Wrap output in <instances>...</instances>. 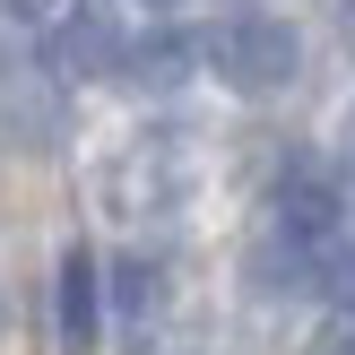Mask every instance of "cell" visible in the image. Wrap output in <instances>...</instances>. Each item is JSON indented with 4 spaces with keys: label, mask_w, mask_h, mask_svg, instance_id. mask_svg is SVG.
<instances>
[{
    "label": "cell",
    "mask_w": 355,
    "mask_h": 355,
    "mask_svg": "<svg viewBox=\"0 0 355 355\" xmlns=\"http://www.w3.org/2000/svg\"><path fill=\"white\" fill-rule=\"evenodd\" d=\"M96 321H104L96 252H69V260H61V347H69V355H87V347H96Z\"/></svg>",
    "instance_id": "4"
},
{
    "label": "cell",
    "mask_w": 355,
    "mask_h": 355,
    "mask_svg": "<svg viewBox=\"0 0 355 355\" xmlns=\"http://www.w3.org/2000/svg\"><path fill=\"white\" fill-rule=\"evenodd\" d=\"M156 295H165V269L130 252V260H121V269H113V304H121V321L139 329V321H148V312H156Z\"/></svg>",
    "instance_id": "6"
},
{
    "label": "cell",
    "mask_w": 355,
    "mask_h": 355,
    "mask_svg": "<svg viewBox=\"0 0 355 355\" xmlns=\"http://www.w3.org/2000/svg\"><path fill=\"white\" fill-rule=\"evenodd\" d=\"M277 234L286 243H329L338 234V182L321 165H304V156L277 173Z\"/></svg>",
    "instance_id": "2"
},
{
    "label": "cell",
    "mask_w": 355,
    "mask_h": 355,
    "mask_svg": "<svg viewBox=\"0 0 355 355\" xmlns=\"http://www.w3.org/2000/svg\"><path fill=\"white\" fill-rule=\"evenodd\" d=\"M9 9H17V17H52L61 0H9Z\"/></svg>",
    "instance_id": "7"
},
{
    "label": "cell",
    "mask_w": 355,
    "mask_h": 355,
    "mask_svg": "<svg viewBox=\"0 0 355 355\" xmlns=\"http://www.w3.org/2000/svg\"><path fill=\"white\" fill-rule=\"evenodd\" d=\"M121 69H130L139 87H173V78H182V69H191V35L156 26L148 44H130V52H121Z\"/></svg>",
    "instance_id": "5"
},
{
    "label": "cell",
    "mask_w": 355,
    "mask_h": 355,
    "mask_svg": "<svg viewBox=\"0 0 355 355\" xmlns=\"http://www.w3.org/2000/svg\"><path fill=\"white\" fill-rule=\"evenodd\" d=\"M121 26L104 9H78V17H61L52 26V69H69V78H104V69H121Z\"/></svg>",
    "instance_id": "3"
},
{
    "label": "cell",
    "mask_w": 355,
    "mask_h": 355,
    "mask_svg": "<svg viewBox=\"0 0 355 355\" xmlns=\"http://www.w3.org/2000/svg\"><path fill=\"white\" fill-rule=\"evenodd\" d=\"M208 69H217L234 96H277V87L304 69V35L269 9H234L217 35H208Z\"/></svg>",
    "instance_id": "1"
},
{
    "label": "cell",
    "mask_w": 355,
    "mask_h": 355,
    "mask_svg": "<svg viewBox=\"0 0 355 355\" xmlns=\"http://www.w3.org/2000/svg\"><path fill=\"white\" fill-rule=\"evenodd\" d=\"M156 9H173V0H156Z\"/></svg>",
    "instance_id": "8"
}]
</instances>
